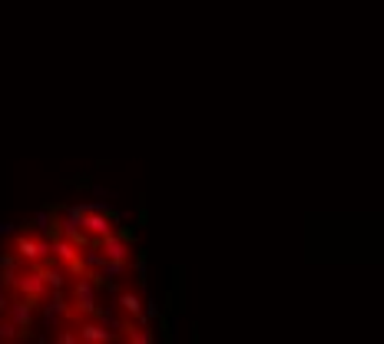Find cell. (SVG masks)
I'll return each mask as SVG.
<instances>
[{"label":"cell","instance_id":"cell-1","mask_svg":"<svg viewBox=\"0 0 384 344\" xmlns=\"http://www.w3.org/2000/svg\"><path fill=\"white\" fill-rule=\"evenodd\" d=\"M10 255L17 262H43V258L50 255V245H47V239H40L37 232H27V235H20L10 245Z\"/></svg>","mask_w":384,"mask_h":344},{"label":"cell","instance_id":"cell-2","mask_svg":"<svg viewBox=\"0 0 384 344\" xmlns=\"http://www.w3.org/2000/svg\"><path fill=\"white\" fill-rule=\"evenodd\" d=\"M119 308H123L126 318H140L142 315V298L136 292H123L119 294Z\"/></svg>","mask_w":384,"mask_h":344}]
</instances>
